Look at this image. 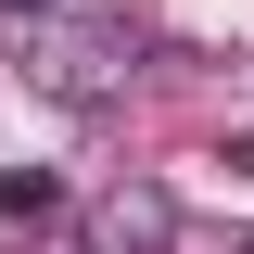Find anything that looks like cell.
Segmentation results:
<instances>
[{
	"label": "cell",
	"instance_id": "6da1fadb",
	"mask_svg": "<svg viewBox=\"0 0 254 254\" xmlns=\"http://www.w3.org/2000/svg\"><path fill=\"white\" fill-rule=\"evenodd\" d=\"M140 64H153V26H140V13H51V26L26 38V76H38L51 102H76V115L127 102Z\"/></svg>",
	"mask_w": 254,
	"mask_h": 254
},
{
	"label": "cell",
	"instance_id": "7a4b0ae2",
	"mask_svg": "<svg viewBox=\"0 0 254 254\" xmlns=\"http://www.w3.org/2000/svg\"><path fill=\"white\" fill-rule=\"evenodd\" d=\"M89 254H178V190L165 178H115L89 203Z\"/></svg>",
	"mask_w": 254,
	"mask_h": 254
},
{
	"label": "cell",
	"instance_id": "3957f363",
	"mask_svg": "<svg viewBox=\"0 0 254 254\" xmlns=\"http://www.w3.org/2000/svg\"><path fill=\"white\" fill-rule=\"evenodd\" d=\"M51 203H64V178H51V165H0V216H13V229H26V216H51Z\"/></svg>",
	"mask_w": 254,
	"mask_h": 254
},
{
	"label": "cell",
	"instance_id": "277c9868",
	"mask_svg": "<svg viewBox=\"0 0 254 254\" xmlns=\"http://www.w3.org/2000/svg\"><path fill=\"white\" fill-rule=\"evenodd\" d=\"M178 254H254V229H216V242H190V229H178Z\"/></svg>",
	"mask_w": 254,
	"mask_h": 254
},
{
	"label": "cell",
	"instance_id": "5b68a950",
	"mask_svg": "<svg viewBox=\"0 0 254 254\" xmlns=\"http://www.w3.org/2000/svg\"><path fill=\"white\" fill-rule=\"evenodd\" d=\"M229 165H254V127H242V140H229Z\"/></svg>",
	"mask_w": 254,
	"mask_h": 254
},
{
	"label": "cell",
	"instance_id": "8992f818",
	"mask_svg": "<svg viewBox=\"0 0 254 254\" xmlns=\"http://www.w3.org/2000/svg\"><path fill=\"white\" fill-rule=\"evenodd\" d=\"M0 13H51V0H0Z\"/></svg>",
	"mask_w": 254,
	"mask_h": 254
}]
</instances>
